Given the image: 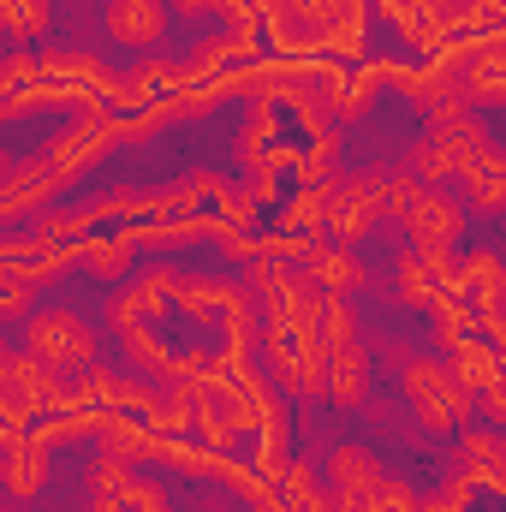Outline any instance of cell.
<instances>
[{
    "mask_svg": "<svg viewBox=\"0 0 506 512\" xmlns=\"http://www.w3.org/2000/svg\"><path fill=\"white\" fill-rule=\"evenodd\" d=\"M120 340H126V364H131V376H137V382H149V387L167 382V370H173V352L155 340V328H126Z\"/></svg>",
    "mask_w": 506,
    "mask_h": 512,
    "instance_id": "obj_19",
    "label": "cell"
},
{
    "mask_svg": "<svg viewBox=\"0 0 506 512\" xmlns=\"http://www.w3.org/2000/svg\"><path fill=\"white\" fill-rule=\"evenodd\" d=\"M0 24L12 36H42L48 30V0H0Z\"/></svg>",
    "mask_w": 506,
    "mask_h": 512,
    "instance_id": "obj_26",
    "label": "cell"
},
{
    "mask_svg": "<svg viewBox=\"0 0 506 512\" xmlns=\"http://www.w3.org/2000/svg\"><path fill=\"white\" fill-rule=\"evenodd\" d=\"M137 453H149V435L143 429H126L120 417H108L102 423V459H137Z\"/></svg>",
    "mask_w": 506,
    "mask_h": 512,
    "instance_id": "obj_27",
    "label": "cell"
},
{
    "mask_svg": "<svg viewBox=\"0 0 506 512\" xmlns=\"http://www.w3.org/2000/svg\"><path fill=\"white\" fill-rule=\"evenodd\" d=\"M328 477H334V495H340V501H352L358 512H381V507H393V495H399V483L381 471V459L364 447V441L334 447Z\"/></svg>",
    "mask_w": 506,
    "mask_h": 512,
    "instance_id": "obj_4",
    "label": "cell"
},
{
    "mask_svg": "<svg viewBox=\"0 0 506 512\" xmlns=\"http://www.w3.org/2000/svg\"><path fill=\"white\" fill-rule=\"evenodd\" d=\"M143 411H149V429H155V435H179V429H191V393L173 387V382L155 387Z\"/></svg>",
    "mask_w": 506,
    "mask_h": 512,
    "instance_id": "obj_23",
    "label": "cell"
},
{
    "mask_svg": "<svg viewBox=\"0 0 506 512\" xmlns=\"http://www.w3.org/2000/svg\"><path fill=\"white\" fill-rule=\"evenodd\" d=\"M387 215L411 233V245L423 251H453L465 209L441 191V185H417L411 173H387Z\"/></svg>",
    "mask_w": 506,
    "mask_h": 512,
    "instance_id": "obj_1",
    "label": "cell"
},
{
    "mask_svg": "<svg viewBox=\"0 0 506 512\" xmlns=\"http://www.w3.org/2000/svg\"><path fill=\"white\" fill-rule=\"evenodd\" d=\"M161 298H173V274H167V268H155V274H143L137 286L114 292V304H108V322H114V334H126V328H149V322L167 310Z\"/></svg>",
    "mask_w": 506,
    "mask_h": 512,
    "instance_id": "obj_12",
    "label": "cell"
},
{
    "mask_svg": "<svg viewBox=\"0 0 506 512\" xmlns=\"http://www.w3.org/2000/svg\"><path fill=\"white\" fill-rule=\"evenodd\" d=\"M60 185H66V179L54 173L48 155H24V161H12L6 179H0V227L18 221V215H30V209H42Z\"/></svg>",
    "mask_w": 506,
    "mask_h": 512,
    "instance_id": "obj_10",
    "label": "cell"
},
{
    "mask_svg": "<svg viewBox=\"0 0 506 512\" xmlns=\"http://www.w3.org/2000/svg\"><path fill=\"white\" fill-rule=\"evenodd\" d=\"M447 376L465 387V393H483V387H495V352H489V346H477V340H453Z\"/></svg>",
    "mask_w": 506,
    "mask_h": 512,
    "instance_id": "obj_21",
    "label": "cell"
},
{
    "mask_svg": "<svg viewBox=\"0 0 506 512\" xmlns=\"http://www.w3.org/2000/svg\"><path fill=\"white\" fill-rule=\"evenodd\" d=\"M42 84L54 90V84H78V90H108L114 78L102 72V60L96 54H42Z\"/></svg>",
    "mask_w": 506,
    "mask_h": 512,
    "instance_id": "obj_18",
    "label": "cell"
},
{
    "mask_svg": "<svg viewBox=\"0 0 506 512\" xmlns=\"http://www.w3.org/2000/svg\"><path fill=\"white\" fill-rule=\"evenodd\" d=\"M387 215V173H358V179H334V209L328 227L340 239H364Z\"/></svg>",
    "mask_w": 506,
    "mask_h": 512,
    "instance_id": "obj_7",
    "label": "cell"
},
{
    "mask_svg": "<svg viewBox=\"0 0 506 512\" xmlns=\"http://www.w3.org/2000/svg\"><path fill=\"white\" fill-rule=\"evenodd\" d=\"M393 6H399L405 36H417V42H429V48H441V42L465 24V6H459V0H393Z\"/></svg>",
    "mask_w": 506,
    "mask_h": 512,
    "instance_id": "obj_16",
    "label": "cell"
},
{
    "mask_svg": "<svg viewBox=\"0 0 506 512\" xmlns=\"http://www.w3.org/2000/svg\"><path fill=\"white\" fill-rule=\"evenodd\" d=\"M108 36L120 48H155L167 36V6L161 0H108Z\"/></svg>",
    "mask_w": 506,
    "mask_h": 512,
    "instance_id": "obj_13",
    "label": "cell"
},
{
    "mask_svg": "<svg viewBox=\"0 0 506 512\" xmlns=\"http://www.w3.org/2000/svg\"><path fill=\"white\" fill-rule=\"evenodd\" d=\"M126 245H96V251H84V268L90 274H102V280H114V274H126Z\"/></svg>",
    "mask_w": 506,
    "mask_h": 512,
    "instance_id": "obj_29",
    "label": "cell"
},
{
    "mask_svg": "<svg viewBox=\"0 0 506 512\" xmlns=\"http://www.w3.org/2000/svg\"><path fill=\"white\" fill-rule=\"evenodd\" d=\"M6 167H12V155H6V149H0V179H6Z\"/></svg>",
    "mask_w": 506,
    "mask_h": 512,
    "instance_id": "obj_30",
    "label": "cell"
},
{
    "mask_svg": "<svg viewBox=\"0 0 506 512\" xmlns=\"http://www.w3.org/2000/svg\"><path fill=\"white\" fill-rule=\"evenodd\" d=\"M6 429H12V423H6V417H0V447H6Z\"/></svg>",
    "mask_w": 506,
    "mask_h": 512,
    "instance_id": "obj_31",
    "label": "cell"
},
{
    "mask_svg": "<svg viewBox=\"0 0 506 512\" xmlns=\"http://www.w3.org/2000/svg\"><path fill=\"white\" fill-rule=\"evenodd\" d=\"M328 209H334V179H328V185H310V191H298L286 221H292L298 233H316V227H328Z\"/></svg>",
    "mask_w": 506,
    "mask_h": 512,
    "instance_id": "obj_24",
    "label": "cell"
},
{
    "mask_svg": "<svg viewBox=\"0 0 506 512\" xmlns=\"http://www.w3.org/2000/svg\"><path fill=\"white\" fill-rule=\"evenodd\" d=\"M90 489H96V501L126 495V459H102V465H96V477H90Z\"/></svg>",
    "mask_w": 506,
    "mask_h": 512,
    "instance_id": "obj_28",
    "label": "cell"
},
{
    "mask_svg": "<svg viewBox=\"0 0 506 512\" xmlns=\"http://www.w3.org/2000/svg\"><path fill=\"white\" fill-rule=\"evenodd\" d=\"M447 161H453V173H465L471 161H483V155H495V137L489 126L471 114V108H435L429 114V131H423Z\"/></svg>",
    "mask_w": 506,
    "mask_h": 512,
    "instance_id": "obj_9",
    "label": "cell"
},
{
    "mask_svg": "<svg viewBox=\"0 0 506 512\" xmlns=\"http://www.w3.org/2000/svg\"><path fill=\"white\" fill-rule=\"evenodd\" d=\"M96 352H102V346H96V328H90L78 310H36V316L24 322V358L48 364V370H60V376L96 364Z\"/></svg>",
    "mask_w": 506,
    "mask_h": 512,
    "instance_id": "obj_3",
    "label": "cell"
},
{
    "mask_svg": "<svg viewBox=\"0 0 506 512\" xmlns=\"http://www.w3.org/2000/svg\"><path fill=\"white\" fill-rule=\"evenodd\" d=\"M185 78V66H173V60H137L126 78H114L108 90L120 96V102H143V96H155V90H173Z\"/></svg>",
    "mask_w": 506,
    "mask_h": 512,
    "instance_id": "obj_20",
    "label": "cell"
},
{
    "mask_svg": "<svg viewBox=\"0 0 506 512\" xmlns=\"http://www.w3.org/2000/svg\"><path fill=\"white\" fill-rule=\"evenodd\" d=\"M322 393L334 405H364L370 399V358L358 340L346 346H322Z\"/></svg>",
    "mask_w": 506,
    "mask_h": 512,
    "instance_id": "obj_11",
    "label": "cell"
},
{
    "mask_svg": "<svg viewBox=\"0 0 506 512\" xmlns=\"http://www.w3.org/2000/svg\"><path fill=\"white\" fill-rule=\"evenodd\" d=\"M459 477H471V483H506V447L495 429H471L459 441Z\"/></svg>",
    "mask_w": 506,
    "mask_h": 512,
    "instance_id": "obj_17",
    "label": "cell"
},
{
    "mask_svg": "<svg viewBox=\"0 0 506 512\" xmlns=\"http://www.w3.org/2000/svg\"><path fill=\"white\" fill-rule=\"evenodd\" d=\"M459 179H465L471 209H501V197H506V161H501V149H495V155H483V161H471Z\"/></svg>",
    "mask_w": 506,
    "mask_h": 512,
    "instance_id": "obj_22",
    "label": "cell"
},
{
    "mask_svg": "<svg viewBox=\"0 0 506 512\" xmlns=\"http://www.w3.org/2000/svg\"><path fill=\"white\" fill-rule=\"evenodd\" d=\"M6 483H12V495H30V489L42 483V447H36V441H12Z\"/></svg>",
    "mask_w": 506,
    "mask_h": 512,
    "instance_id": "obj_25",
    "label": "cell"
},
{
    "mask_svg": "<svg viewBox=\"0 0 506 512\" xmlns=\"http://www.w3.org/2000/svg\"><path fill=\"white\" fill-rule=\"evenodd\" d=\"M399 393H405L411 417H417L429 435H447V429H459V423L471 417V393L453 382L447 364H435V358H411V364L399 370Z\"/></svg>",
    "mask_w": 506,
    "mask_h": 512,
    "instance_id": "obj_2",
    "label": "cell"
},
{
    "mask_svg": "<svg viewBox=\"0 0 506 512\" xmlns=\"http://www.w3.org/2000/svg\"><path fill=\"white\" fill-rule=\"evenodd\" d=\"M114 137H120V120H114L108 108H96V102H90V108H78V120H72V126L48 143V161H54V173H60V179H72V173H78V167H90Z\"/></svg>",
    "mask_w": 506,
    "mask_h": 512,
    "instance_id": "obj_6",
    "label": "cell"
},
{
    "mask_svg": "<svg viewBox=\"0 0 506 512\" xmlns=\"http://www.w3.org/2000/svg\"><path fill=\"white\" fill-rule=\"evenodd\" d=\"M447 292H459V262H453V256L423 251V245H405V251H399V298H405V304L435 310Z\"/></svg>",
    "mask_w": 506,
    "mask_h": 512,
    "instance_id": "obj_8",
    "label": "cell"
},
{
    "mask_svg": "<svg viewBox=\"0 0 506 512\" xmlns=\"http://www.w3.org/2000/svg\"><path fill=\"white\" fill-rule=\"evenodd\" d=\"M399 96L417 102L423 114H435V108H465L459 60H441V66H423V72H405V78H399Z\"/></svg>",
    "mask_w": 506,
    "mask_h": 512,
    "instance_id": "obj_15",
    "label": "cell"
},
{
    "mask_svg": "<svg viewBox=\"0 0 506 512\" xmlns=\"http://www.w3.org/2000/svg\"><path fill=\"white\" fill-rule=\"evenodd\" d=\"M268 6H274V18L292 42H316V36L352 42L358 18H364V0H268Z\"/></svg>",
    "mask_w": 506,
    "mask_h": 512,
    "instance_id": "obj_5",
    "label": "cell"
},
{
    "mask_svg": "<svg viewBox=\"0 0 506 512\" xmlns=\"http://www.w3.org/2000/svg\"><path fill=\"white\" fill-rule=\"evenodd\" d=\"M459 84H465V108L483 102L495 108L506 96V72H501V36H483L471 54H459Z\"/></svg>",
    "mask_w": 506,
    "mask_h": 512,
    "instance_id": "obj_14",
    "label": "cell"
}]
</instances>
